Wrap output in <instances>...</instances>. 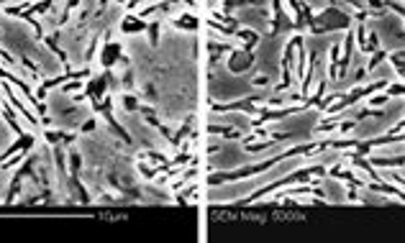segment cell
Instances as JSON below:
<instances>
[{
    "label": "cell",
    "instance_id": "1",
    "mask_svg": "<svg viewBox=\"0 0 405 243\" xmlns=\"http://www.w3.org/2000/svg\"><path fill=\"white\" fill-rule=\"evenodd\" d=\"M121 52H123L121 41H105L103 49H100V64H103L105 70H110V67H113V64L121 59Z\"/></svg>",
    "mask_w": 405,
    "mask_h": 243
},
{
    "label": "cell",
    "instance_id": "2",
    "mask_svg": "<svg viewBox=\"0 0 405 243\" xmlns=\"http://www.w3.org/2000/svg\"><path fill=\"white\" fill-rule=\"evenodd\" d=\"M149 28V24L141 18V16H133L131 10H128V16L121 20V34H141V31H146Z\"/></svg>",
    "mask_w": 405,
    "mask_h": 243
},
{
    "label": "cell",
    "instance_id": "3",
    "mask_svg": "<svg viewBox=\"0 0 405 243\" xmlns=\"http://www.w3.org/2000/svg\"><path fill=\"white\" fill-rule=\"evenodd\" d=\"M252 62H254V56H252L249 52H244V49H236V52L231 54L229 70H231V72H241V70H249V67H252Z\"/></svg>",
    "mask_w": 405,
    "mask_h": 243
},
{
    "label": "cell",
    "instance_id": "4",
    "mask_svg": "<svg viewBox=\"0 0 405 243\" xmlns=\"http://www.w3.org/2000/svg\"><path fill=\"white\" fill-rule=\"evenodd\" d=\"M121 105H123V110H128V113L139 110V100L133 98V95H121Z\"/></svg>",
    "mask_w": 405,
    "mask_h": 243
},
{
    "label": "cell",
    "instance_id": "5",
    "mask_svg": "<svg viewBox=\"0 0 405 243\" xmlns=\"http://www.w3.org/2000/svg\"><path fill=\"white\" fill-rule=\"evenodd\" d=\"M116 3H126V0H116Z\"/></svg>",
    "mask_w": 405,
    "mask_h": 243
}]
</instances>
